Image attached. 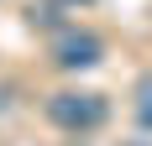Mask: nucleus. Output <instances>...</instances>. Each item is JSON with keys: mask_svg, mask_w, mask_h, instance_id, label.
Masks as SVG:
<instances>
[{"mask_svg": "<svg viewBox=\"0 0 152 146\" xmlns=\"http://www.w3.org/2000/svg\"><path fill=\"white\" fill-rule=\"evenodd\" d=\"M53 58H58V68H94V63L105 58V47H100V37L94 31H63L58 42H53Z\"/></svg>", "mask_w": 152, "mask_h": 146, "instance_id": "2", "label": "nucleus"}, {"mask_svg": "<svg viewBox=\"0 0 152 146\" xmlns=\"http://www.w3.org/2000/svg\"><path fill=\"white\" fill-rule=\"evenodd\" d=\"M47 115L58 120L63 131H94V125H105V99L100 94H84V89H63L47 99Z\"/></svg>", "mask_w": 152, "mask_h": 146, "instance_id": "1", "label": "nucleus"}, {"mask_svg": "<svg viewBox=\"0 0 152 146\" xmlns=\"http://www.w3.org/2000/svg\"><path fill=\"white\" fill-rule=\"evenodd\" d=\"M137 120H142V125L152 131V73L142 78V84H137Z\"/></svg>", "mask_w": 152, "mask_h": 146, "instance_id": "3", "label": "nucleus"}, {"mask_svg": "<svg viewBox=\"0 0 152 146\" xmlns=\"http://www.w3.org/2000/svg\"><path fill=\"white\" fill-rule=\"evenodd\" d=\"M74 5H89V0H74Z\"/></svg>", "mask_w": 152, "mask_h": 146, "instance_id": "4", "label": "nucleus"}, {"mask_svg": "<svg viewBox=\"0 0 152 146\" xmlns=\"http://www.w3.org/2000/svg\"><path fill=\"white\" fill-rule=\"evenodd\" d=\"M131 146H142V141H131Z\"/></svg>", "mask_w": 152, "mask_h": 146, "instance_id": "5", "label": "nucleus"}]
</instances>
